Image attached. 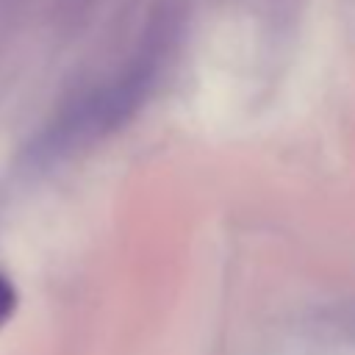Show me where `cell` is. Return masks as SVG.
<instances>
[{"label": "cell", "mask_w": 355, "mask_h": 355, "mask_svg": "<svg viewBox=\"0 0 355 355\" xmlns=\"http://www.w3.org/2000/svg\"><path fill=\"white\" fill-rule=\"evenodd\" d=\"M14 308H17V291H14L11 280L6 275H0V327L11 319Z\"/></svg>", "instance_id": "obj_1"}, {"label": "cell", "mask_w": 355, "mask_h": 355, "mask_svg": "<svg viewBox=\"0 0 355 355\" xmlns=\"http://www.w3.org/2000/svg\"><path fill=\"white\" fill-rule=\"evenodd\" d=\"M338 324L355 338V302H349V305H344V311H341V316H338Z\"/></svg>", "instance_id": "obj_2"}]
</instances>
